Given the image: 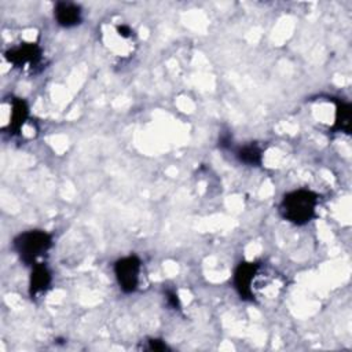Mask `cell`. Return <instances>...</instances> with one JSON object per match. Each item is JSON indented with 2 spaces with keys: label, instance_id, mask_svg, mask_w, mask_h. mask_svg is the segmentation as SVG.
<instances>
[{
  "label": "cell",
  "instance_id": "cell-5",
  "mask_svg": "<svg viewBox=\"0 0 352 352\" xmlns=\"http://www.w3.org/2000/svg\"><path fill=\"white\" fill-rule=\"evenodd\" d=\"M260 264L257 263H241L234 272V287L243 300H253L252 285L254 280V275L257 272Z\"/></svg>",
  "mask_w": 352,
  "mask_h": 352
},
{
  "label": "cell",
  "instance_id": "cell-7",
  "mask_svg": "<svg viewBox=\"0 0 352 352\" xmlns=\"http://www.w3.org/2000/svg\"><path fill=\"white\" fill-rule=\"evenodd\" d=\"M51 272L44 263H37L32 268L29 280V293L32 298L45 293L51 285Z\"/></svg>",
  "mask_w": 352,
  "mask_h": 352
},
{
  "label": "cell",
  "instance_id": "cell-11",
  "mask_svg": "<svg viewBox=\"0 0 352 352\" xmlns=\"http://www.w3.org/2000/svg\"><path fill=\"white\" fill-rule=\"evenodd\" d=\"M147 346L146 349L148 351H168V345L165 344V341L160 340V338H148L147 341Z\"/></svg>",
  "mask_w": 352,
  "mask_h": 352
},
{
  "label": "cell",
  "instance_id": "cell-1",
  "mask_svg": "<svg viewBox=\"0 0 352 352\" xmlns=\"http://www.w3.org/2000/svg\"><path fill=\"white\" fill-rule=\"evenodd\" d=\"M318 201L319 198L316 192L307 188H298L283 195L279 204V213L285 220L296 226H304L314 219Z\"/></svg>",
  "mask_w": 352,
  "mask_h": 352
},
{
  "label": "cell",
  "instance_id": "cell-2",
  "mask_svg": "<svg viewBox=\"0 0 352 352\" xmlns=\"http://www.w3.org/2000/svg\"><path fill=\"white\" fill-rule=\"evenodd\" d=\"M52 246V236L41 230H30L18 234L12 241V248L26 265H34Z\"/></svg>",
  "mask_w": 352,
  "mask_h": 352
},
{
  "label": "cell",
  "instance_id": "cell-6",
  "mask_svg": "<svg viewBox=\"0 0 352 352\" xmlns=\"http://www.w3.org/2000/svg\"><path fill=\"white\" fill-rule=\"evenodd\" d=\"M54 16L58 25L63 28L77 26L82 21V12L80 6L69 1H58L54 8Z\"/></svg>",
  "mask_w": 352,
  "mask_h": 352
},
{
  "label": "cell",
  "instance_id": "cell-9",
  "mask_svg": "<svg viewBox=\"0 0 352 352\" xmlns=\"http://www.w3.org/2000/svg\"><path fill=\"white\" fill-rule=\"evenodd\" d=\"M351 120H352V109L348 102L337 100L336 102V117L333 131L351 133Z\"/></svg>",
  "mask_w": 352,
  "mask_h": 352
},
{
  "label": "cell",
  "instance_id": "cell-8",
  "mask_svg": "<svg viewBox=\"0 0 352 352\" xmlns=\"http://www.w3.org/2000/svg\"><path fill=\"white\" fill-rule=\"evenodd\" d=\"M29 116V107L26 102L21 98H12L11 99V114H10V131L12 135L18 133L28 120Z\"/></svg>",
  "mask_w": 352,
  "mask_h": 352
},
{
  "label": "cell",
  "instance_id": "cell-10",
  "mask_svg": "<svg viewBox=\"0 0 352 352\" xmlns=\"http://www.w3.org/2000/svg\"><path fill=\"white\" fill-rule=\"evenodd\" d=\"M235 155L241 162L248 164V165L258 166L263 161V151H261L260 146L256 143H249V144L241 146L235 151Z\"/></svg>",
  "mask_w": 352,
  "mask_h": 352
},
{
  "label": "cell",
  "instance_id": "cell-4",
  "mask_svg": "<svg viewBox=\"0 0 352 352\" xmlns=\"http://www.w3.org/2000/svg\"><path fill=\"white\" fill-rule=\"evenodd\" d=\"M6 59L15 67H36L40 65L43 58V51L36 43H23L12 47L4 52Z\"/></svg>",
  "mask_w": 352,
  "mask_h": 352
},
{
  "label": "cell",
  "instance_id": "cell-12",
  "mask_svg": "<svg viewBox=\"0 0 352 352\" xmlns=\"http://www.w3.org/2000/svg\"><path fill=\"white\" fill-rule=\"evenodd\" d=\"M165 296H166V301H168V305H170L173 309H180V301H179V296L175 290L172 289H168L165 292Z\"/></svg>",
  "mask_w": 352,
  "mask_h": 352
},
{
  "label": "cell",
  "instance_id": "cell-3",
  "mask_svg": "<svg viewBox=\"0 0 352 352\" xmlns=\"http://www.w3.org/2000/svg\"><path fill=\"white\" fill-rule=\"evenodd\" d=\"M142 261L138 256H126L116 261L114 275L124 293H133L139 286Z\"/></svg>",
  "mask_w": 352,
  "mask_h": 352
}]
</instances>
